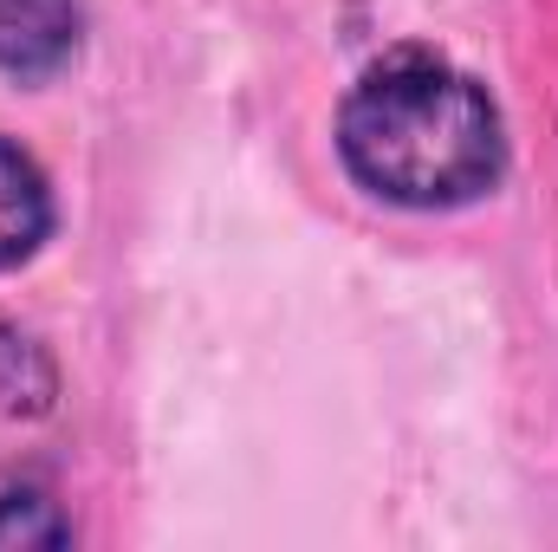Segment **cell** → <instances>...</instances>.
I'll return each mask as SVG.
<instances>
[{
  "label": "cell",
  "mask_w": 558,
  "mask_h": 552,
  "mask_svg": "<svg viewBox=\"0 0 558 552\" xmlns=\"http://www.w3.org/2000/svg\"><path fill=\"white\" fill-rule=\"evenodd\" d=\"M344 169L397 208H461L507 169L494 98L448 59L397 52L371 65L338 111Z\"/></svg>",
  "instance_id": "1"
},
{
  "label": "cell",
  "mask_w": 558,
  "mask_h": 552,
  "mask_svg": "<svg viewBox=\"0 0 558 552\" xmlns=\"http://www.w3.org/2000/svg\"><path fill=\"white\" fill-rule=\"evenodd\" d=\"M78 0H0V72L52 79L78 52Z\"/></svg>",
  "instance_id": "2"
},
{
  "label": "cell",
  "mask_w": 558,
  "mask_h": 552,
  "mask_svg": "<svg viewBox=\"0 0 558 552\" xmlns=\"http://www.w3.org/2000/svg\"><path fill=\"white\" fill-rule=\"evenodd\" d=\"M52 235V189L20 143L0 137V274L33 261Z\"/></svg>",
  "instance_id": "3"
},
{
  "label": "cell",
  "mask_w": 558,
  "mask_h": 552,
  "mask_svg": "<svg viewBox=\"0 0 558 552\" xmlns=\"http://www.w3.org/2000/svg\"><path fill=\"white\" fill-rule=\"evenodd\" d=\"M72 527L52 514V501L39 494H7L0 501V547H65Z\"/></svg>",
  "instance_id": "4"
}]
</instances>
